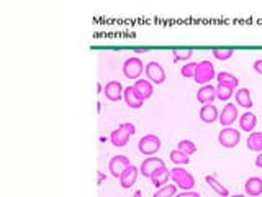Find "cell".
I'll list each match as a JSON object with an SVG mask.
<instances>
[{
  "instance_id": "cell-25",
  "label": "cell",
  "mask_w": 262,
  "mask_h": 197,
  "mask_svg": "<svg viewBox=\"0 0 262 197\" xmlns=\"http://www.w3.org/2000/svg\"><path fill=\"white\" fill-rule=\"evenodd\" d=\"M172 56L176 63H179V61H189L193 56V49L192 48H174Z\"/></svg>"
},
{
  "instance_id": "cell-37",
  "label": "cell",
  "mask_w": 262,
  "mask_h": 197,
  "mask_svg": "<svg viewBox=\"0 0 262 197\" xmlns=\"http://www.w3.org/2000/svg\"><path fill=\"white\" fill-rule=\"evenodd\" d=\"M229 197H246V195H242V194H234V195H229Z\"/></svg>"
},
{
  "instance_id": "cell-12",
  "label": "cell",
  "mask_w": 262,
  "mask_h": 197,
  "mask_svg": "<svg viewBox=\"0 0 262 197\" xmlns=\"http://www.w3.org/2000/svg\"><path fill=\"white\" fill-rule=\"evenodd\" d=\"M239 117L238 114V109H236L234 104H226V106L223 107V110L220 112V119H218V122L221 123L223 127H229V125H233V123L236 122V119Z\"/></svg>"
},
{
  "instance_id": "cell-29",
  "label": "cell",
  "mask_w": 262,
  "mask_h": 197,
  "mask_svg": "<svg viewBox=\"0 0 262 197\" xmlns=\"http://www.w3.org/2000/svg\"><path fill=\"white\" fill-rule=\"evenodd\" d=\"M171 161H172V163H176V164H179V166H185V164H189V163H190V158L187 156L185 153L179 151L177 148H176V150H172V151H171Z\"/></svg>"
},
{
  "instance_id": "cell-8",
  "label": "cell",
  "mask_w": 262,
  "mask_h": 197,
  "mask_svg": "<svg viewBox=\"0 0 262 197\" xmlns=\"http://www.w3.org/2000/svg\"><path fill=\"white\" fill-rule=\"evenodd\" d=\"M123 98H124V102H126V106L129 109H135V110L141 109L143 104H145V98H143L140 92L135 89V85H128V87H124Z\"/></svg>"
},
{
  "instance_id": "cell-17",
  "label": "cell",
  "mask_w": 262,
  "mask_h": 197,
  "mask_svg": "<svg viewBox=\"0 0 262 197\" xmlns=\"http://www.w3.org/2000/svg\"><path fill=\"white\" fill-rule=\"evenodd\" d=\"M200 119L203 123H213L220 119V112H218L216 106L213 104H207V106H203L200 109Z\"/></svg>"
},
{
  "instance_id": "cell-26",
  "label": "cell",
  "mask_w": 262,
  "mask_h": 197,
  "mask_svg": "<svg viewBox=\"0 0 262 197\" xmlns=\"http://www.w3.org/2000/svg\"><path fill=\"white\" fill-rule=\"evenodd\" d=\"M211 53H213V56H215L216 59H220V61H228V59L233 58L234 49H233V48H213V49H211Z\"/></svg>"
},
{
  "instance_id": "cell-4",
  "label": "cell",
  "mask_w": 262,
  "mask_h": 197,
  "mask_svg": "<svg viewBox=\"0 0 262 197\" xmlns=\"http://www.w3.org/2000/svg\"><path fill=\"white\" fill-rule=\"evenodd\" d=\"M161 138L159 137H156V135H145L141 140H140V143H138V150L141 155H145V156H154L156 153H158L161 150Z\"/></svg>"
},
{
  "instance_id": "cell-15",
  "label": "cell",
  "mask_w": 262,
  "mask_h": 197,
  "mask_svg": "<svg viewBox=\"0 0 262 197\" xmlns=\"http://www.w3.org/2000/svg\"><path fill=\"white\" fill-rule=\"evenodd\" d=\"M169 177H171V169H167L166 166H162V168H159L158 171L153 172V176L149 177V179H151L153 186L156 189H161V187H164L166 184H167Z\"/></svg>"
},
{
  "instance_id": "cell-27",
  "label": "cell",
  "mask_w": 262,
  "mask_h": 197,
  "mask_svg": "<svg viewBox=\"0 0 262 197\" xmlns=\"http://www.w3.org/2000/svg\"><path fill=\"white\" fill-rule=\"evenodd\" d=\"M177 150L185 153L187 156H190V155H193V153L197 151V145L193 143L192 140H180L177 143Z\"/></svg>"
},
{
  "instance_id": "cell-13",
  "label": "cell",
  "mask_w": 262,
  "mask_h": 197,
  "mask_svg": "<svg viewBox=\"0 0 262 197\" xmlns=\"http://www.w3.org/2000/svg\"><path fill=\"white\" fill-rule=\"evenodd\" d=\"M138 172H140V168H136L135 164H129L128 168L121 172V176H120V186L123 189H129L136 182V179H138Z\"/></svg>"
},
{
  "instance_id": "cell-23",
  "label": "cell",
  "mask_w": 262,
  "mask_h": 197,
  "mask_svg": "<svg viewBox=\"0 0 262 197\" xmlns=\"http://www.w3.org/2000/svg\"><path fill=\"white\" fill-rule=\"evenodd\" d=\"M247 148L251 151L262 153V132H252L247 138Z\"/></svg>"
},
{
  "instance_id": "cell-24",
  "label": "cell",
  "mask_w": 262,
  "mask_h": 197,
  "mask_svg": "<svg viewBox=\"0 0 262 197\" xmlns=\"http://www.w3.org/2000/svg\"><path fill=\"white\" fill-rule=\"evenodd\" d=\"M234 87H231V85L228 84H218L216 85V98H220V101H229L233 95H234Z\"/></svg>"
},
{
  "instance_id": "cell-7",
  "label": "cell",
  "mask_w": 262,
  "mask_h": 197,
  "mask_svg": "<svg viewBox=\"0 0 262 197\" xmlns=\"http://www.w3.org/2000/svg\"><path fill=\"white\" fill-rule=\"evenodd\" d=\"M145 72H146V77L149 82H153L156 85H159L166 81V71L158 61H149L145 67Z\"/></svg>"
},
{
  "instance_id": "cell-36",
  "label": "cell",
  "mask_w": 262,
  "mask_h": 197,
  "mask_svg": "<svg viewBox=\"0 0 262 197\" xmlns=\"http://www.w3.org/2000/svg\"><path fill=\"white\" fill-rule=\"evenodd\" d=\"M97 90H98V94H100V92H103L102 90V84H97Z\"/></svg>"
},
{
  "instance_id": "cell-9",
  "label": "cell",
  "mask_w": 262,
  "mask_h": 197,
  "mask_svg": "<svg viewBox=\"0 0 262 197\" xmlns=\"http://www.w3.org/2000/svg\"><path fill=\"white\" fill-rule=\"evenodd\" d=\"M162 166H166L164 164V159L162 158H158V156H149L146 158L145 161L141 163L140 166V172L145 177H151L153 176V172L154 171H158L159 168H162Z\"/></svg>"
},
{
  "instance_id": "cell-10",
  "label": "cell",
  "mask_w": 262,
  "mask_h": 197,
  "mask_svg": "<svg viewBox=\"0 0 262 197\" xmlns=\"http://www.w3.org/2000/svg\"><path fill=\"white\" fill-rule=\"evenodd\" d=\"M131 163H129V159L126 156H123V155H118V156H113L110 159V163H108V171H110V174L113 176V177H118L120 179V176H121V172L128 168Z\"/></svg>"
},
{
  "instance_id": "cell-21",
  "label": "cell",
  "mask_w": 262,
  "mask_h": 197,
  "mask_svg": "<svg viewBox=\"0 0 262 197\" xmlns=\"http://www.w3.org/2000/svg\"><path fill=\"white\" fill-rule=\"evenodd\" d=\"M236 102H238V106H241L242 109H251L254 104H252V97H251V92L246 87H241L236 90Z\"/></svg>"
},
{
  "instance_id": "cell-33",
  "label": "cell",
  "mask_w": 262,
  "mask_h": 197,
  "mask_svg": "<svg viewBox=\"0 0 262 197\" xmlns=\"http://www.w3.org/2000/svg\"><path fill=\"white\" fill-rule=\"evenodd\" d=\"M255 166L262 169V153H259V155L255 156Z\"/></svg>"
},
{
  "instance_id": "cell-6",
  "label": "cell",
  "mask_w": 262,
  "mask_h": 197,
  "mask_svg": "<svg viewBox=\"0 0 262 197\" xmlns=\"http://www.w3.org/2000/svg\"><path fill=\"white\" fill-rule=\"evenodd\" d=\"M241 141V132L231 127H224L223 130L218 133V143L223 148H234Z\"/></svg>"
},
{
  "instance_id": "cell-35",
  "label": "cell",
  "mask_w": 262,
  "mask_h": 197,
  "mask_svg": "<svg viewBox=\"0 0 262 197\" xmlns=\"http://www.w3.org/2000/svg\"><path fill=\"white\" fill-rule=\"evenodd\" d=\"M131 197H141V190L138 189V190H135V194L131 195Z\"/></svg>"
},
{
  "instance_id": "cell-2",
  "label": "cell",
  "mask_w": 262,
  "mask_h": 197,
  "mask_svg": "<svg viewBox=\"0 0 262 197\" xmlns=\"http://www.w3.org/2000/svg\"><path fill=\"white\" fill-rule=\"evenodd\" d=\"M171 179L177 187H180L182 190H192L193 187H195V177H193L189 171L180 168V166L171 169Z\"/></svg>"
},
{
  "instance_id": "cell-3",
  "label": "cell",
  "mask_w": 262,
  "mask_h": 197,
  "mask_svg": "<svg viewBox=\"0 0 262 197\" xmlns=\"http://www.w3.org/2000/svg\"><path fill=\"white\" fill-rule=\"evenodd\" d=\"M216 77V71H215V66L211 61L208 59H203L198 63L197 69H195V76H193V79H195V82L202 84V85H207L210 84L211 79Z\"/></svg>"
},
{
  "instance_id": "cell-11",
  "label": "cell",
  "mask_w": 262,
  "mask_h": 197,
  "mask_svg": "<svg viewBox=\"0 0 262 197\" xmlns=\"http://www.w3.org/2000/svg\"><path fill=\"white\" fill-rule=\"evenodd\" d=\"M123 92H124V87L121 85V82H118V81L107 82L105 84V89H103L105 97L111 102H120L123 98Z\"/></svg>"
},
{
  "instance_id": "cell-30",
  "label": "cell",
  "mask_w": 262,
  "mask_h": 197,
  "mask_svg": "<svg viewBox=\"0 0 262 197\" xmlns=\"http://www.w3.org/2000/svg\"><path fill=\"white\" fill-rule=\"evenodd\" d=\"M197 66H198V63H187L185 66H182V69H180V74H182L184 77L193 79V76H195Z\"/></svg>"
},
{
  "instance_id": "cell-5",
  "label": "cell",
  "mask_w": 262,
  "mask_h": 197,
  "mask_svg": "<svg viewBox=\"0 0 262 197\" xmlns=\"http://www.w3.org/2000/svg\"><path fill=\"white\" fill-rule=\"evenodd\" d=\"M145 64L138 56H133V58H128L126 61L123 63V74L124 77L128 79H140V76L145 72Z\"/></svg>"
},
{
  "instance_id": "cell-31",
  "label": "cell",
  "mask_w": 262,
  "mask_h": 197,
  "mask_svg": "<svg viewBox=\"0 0 262 197\" xmlns=\"http://www.w3.org/2000/svg\"><path fill=\"white\" fill-rule=\"evenodd\" d=\"M174 197H202L197 190H182V192L176 194Z\"/></svg>"
},
{
  "instance_id": "cell-28",
  "label": "cell",
  "mask_w": 262,
  "mask_h": 197,
  "mask_svg": "<svg viewBox=\"0 0 262 197\" xmlns=\"http://www.w3.org/2000/svg\"><path fill=\"white\" fill-rule=\"evenodd\" d=\"M177 194V186L176 184H166L164 187L158 189L153 197H174Z\"/></svg>"
},
{
  "instance_id": "cell-1",
  "label": "cell",
  "mask_w": 262,
  "mask_h": 197,
  "mask_svg": "<svg viewBox=\"0 0 262 197\" xmlns=\"http://www.w3.org/2000/svg\"><path fill=\"white\" fill-rule=\"evenodd\" d=\"M135 133H136V127L133 123H121V125H118V128H115V130L111 132L110 141L113 146L121 148L124 145H128V140L133 137Z\"/></svg>"
},
{
  "instance_id": "cell-34",
  "label": "cell",
  "mask_w": 262,
  "mask_h": 197,
  "mask_svg": "<svg viewBox=\"0 0 262 197\" xmlns=\"http://www.w3.org/2000/svg\"><path fill=\"white\" fill-rule=\"evenodd\" d=\"M149 49H151V48H135L133 51H135V53H138V54H141V53H148Z\"/></svg>"
},
{
  "instance_id": "cell-32",
  "label": "cell",
  "mask_w": 262,
  "mask_h": 197,
  "mask_svg": "<svg viewBox=\"0 0 262 197\" xmlns=\"http://www.w3.org/2000/svg\"><path fill=\"white\" fill-rule=\"evenodd\" d=\"M252 67H254V71H255V72L260 74V76H262V59H255V61H254V64H252Z\"/></svg>"
},
{
  "instance_id": "cell-18",
  "label": "cell",
  "mask_w": 262,
  "mask_h": 197,
  "mask_svg": "<svg viewBox=\"0 0 262 197\" xmlns=\"http://www.w3.org/2000/svg\"><path fill=\"white\" fill-rule=\"evenodd\" d=\"M133 85H135V89L141 94V97L145 98V101H148V98H151L153 94H154L153 82H149L148 79H136Z\"/></svg>"
},
{
  "instance_id": "cell-14",
  "label": "cell",
  "mask_w": 262,
  "mask_h": 197,
  "mask_svg": "<svg viewBox=\"0 0 262 197\" xmlns=\"http://www.w3.org/2000/svg\"><path fill=\"white\" fill-rule=\"evenodd\" d=\"M215 98H216V87H213L211 84L202 85L197 92V101L203 104V106H207V104H213Z\"/></svg>"
},
{
  "instance_id": "cell-19",
  "label": "cell",
  "mask_w": 262,
  "mask_h": 197,
  "mask_svg": "<svg viewBox=\"0 0 262 197\" xmlns=\"http://www.w3.org/2000/svg\"><path fill=\"white\" fill-rule=\"evenodd\" d=\"M255 125H257V117L252 112H244L239 117V128L242 132H254Z\"/></svg>"
},
{
  "instance_id": "cell-20",
  "label": "cell",
  "mask_w": 262,
  "mask_h": 197,
  "mask_svg": "<svg viewBox=\"0 0 262 197\" xmlns=\"http://www.w3.org/2000/svg\"><path fill=\"white\" fill-rule=\"evenodd\" d=\"M205 182H207L208 186H210L211 189H213L218 195H221V197H229V190H228V187H226V186H223V184L216 179V176H213V174L205 176Z\"/></svg>"
},
{
  "instance_id": "cell-16",
  "label": "cell",
  "mask_w": 262,
  "mask_h": 197,
  "mask_svg": "<svg viewBox=\"0 0 262 197\" xmlns=\"http://www.w3.org/2000/svg\"><path fill=\"white\" fill-rule=\"evenodd\" d=\"M244 190L249 197H257L262 194V179L257 176H252L244 182Z\"/></svg>"
},
{
  "instance_id": "cell-22",
  "label": "cell",
  "mask_w": 262,
  "mask_h": 197,
  "mask_svg": "<svg viewBox=\"0 0 262 197\" xmlns=\"http://www.w3.org/2000/svg\"><path fill=\"white\" fill-rule=\"evenodd\" d=\"M216 81H218V84H228V85H231V87H234V89H238V85H239V79L236 77L234 74L226 72V71L218 72L216 74Z\"/></svg>"
}]
</instances>
